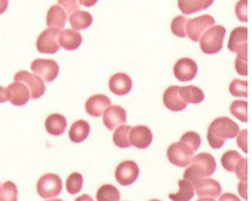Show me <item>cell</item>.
Returning a JSON list of instances; mask_svg holds the SVG:
<instances>
[{
	"instance_id": "obj_1",
	"label": "cell",
	"mask_w": 252,
	"mask_h": 201,
	"mask_svg": "<svg viewBox=\"0 0 252 201\" xmlns=\"http://www.w3.org/2000/svg\"><path fill=\"white\" fill-rule=\"evenodd\" d=\"M240 132V128L232 119L221 117L214 119L208 129V141L213 149L223 147L226 139H233Z\"/></svg>"
},
{
	"instance_id": "obj_2",
	"label": "cell",
	"mask_w": 252,
	"mask_h": 201,
	"mask_svg": "<svg viewBox=\"0 0 252 201\" xmlns=\"http://www.w3.org/2000/svg\"><path fill=\"white\" fill-rule=\"evenodd\" d=\"M217 169L216 159L208 152H202L193 157L190 166L184 171V180H187L194 188L200 180L208 178Z\"/></svg>"
},
{
	"instance_id": "obj_3",
	"label": "cell",
	"mask_w": 252,
	"mask_h": 201,
	"mask_svg": "<svg viewBox=\"0 0 252 201\" xmlns=\"http://www.w3.org/2000/svg\"><path fill=\"white\" fill-rule=\"evenodd\" d=\"M225 28L223 26H212L203 32L200 38V48L204 53L214 54L218 53L223 47V40L225 36Z\"/></svg>"
},
{
	"instance_id": "obj_4",
	"label": "cell",
	"mask_w": 252,
	"mask_h": 201,
	"mask_svg": "<svg viewBox=\"0 0 252 201\" xmlns=\"http://www.w3.org/2000/svg\"><path fill=\"white\" fill-rule=\"evenodd\" d=\"M62 190V179L55 174H46L37 182V192L44 199L54 198L60 195Z\"/></svg>"
},
{
	"instance_id": "obj_5",
	"label": "cell",
	"mask_w": 252,
	"mask_h": 201,
	"mask_svg": "<svg viewBox=\"0 0 252 201\" xmlns=\"http://www.w3.org/2000/svg\"><path fill=\"white\" fill-rule=\"evenodd\" d=\"M14 80L17 82H22L28 88L31 97L32 99H38L45 94L46 86L39 76L35 74H31L26 70L18 71L15 75Z\"/></svg>"
},
{
	"instance_id": "obj_6",
	"label": "cell",
	"mask_w": 252,
	"mask_h": 201,
	"mask_svg": "<svg viewBox=\"0 0 252 201\" xmlns=\"http://www.w3.org/2000/svg\"><path fill=\"white\" fill-rule=\"evenodd\" d=\"M61 35V29L48 28L40 33L36 41L37 50L40 53L53 54L60 50L61 46L58 44V38Z\"/></svg>"
},
{
	"instance_id": "obj_7",
	"label": "cell",
	"mask_w": 252,
	"mask_h": 201,
	"mask_svg": "<svg viewBox=\"0 0 252 201\" xmlns=\"http://www.w3.org/2000/svg\"><path fill=\"white\" fill-rule=\"evenodd\" d=\"M166 153L167 159H169L172 165L180 167V168H184V167H188L191 163L194 152L186 144L179 141L172 144L167 149Z\"/></svg>"
},
{
	"instance_id": "obj_8",
	"label": "cell",
	"mask_w": 252,
	"mask_h": 201,
	"mask_svg": "<svg viewBox=\"0 0 252 201\" xmlns=\"http://www.w3.org/2000/svg\"><path fill=\"white\" fill-rule=\"evenodd\" d=\"M214 25H216V20L210 15H202L193 19H189L187 24V36L192 41L197 43L203 32Z\"/></svg>"
},
{
	"instance_id": "obj_9",
	"label": "cell",
	"mask_w": 252,
	"mask_h": 201,
	"mask_svg": "<svg viewBox=\"0 0 252 201\" xmlns=\"http://www.w3.org/2000/svg\"><path fill=\"white\" fill-rule=\"evenodd\" d=\"M31 68L33 74L47 82L55 80L60 74V66L53 59H36L32 62Z\"/></svg>"
},
{
	"instance_id": "obj_10",
	"label": "cell",
	"mask_w": 252,
	"mask_h": 201,
	"mask_svg": "<svg viewBox=\"0 0 252 201\" xmlns=\"http://www.w3.org/2000/svg\"><path fill=\"white\" fill-rule=\"evenodd\" d=\"M140 175V168L136 162L132 160H126L120 163L115 170V179L121 186H129L134 183Z\"/></svg>"
},
{
	"instance_id": "obj_11",
	"label": "cell",
	"mask_w": 252,
	"mask_h": 201,
	"mask_svg": "<svg viewBox=\"0 0 252 201\" xmlns=\"http://www.w3.org/2000/svg\"><path fill=\"white\" fill-rule=\"evenodd\" d=\"M7 101L17 107H22L26 104L31 99V93L28 88L22 82H12L6 88Z\"/></svg>"
},
{
	"instance_id": "obj_12",
	"label": "cell",
	"mask_w": 252,
	"mask_h": 201,
	"mask_svg": "<svg viewBox=\"0 0 252 201\" xmlns=\"http://www.w3.org/2000/svg\"><path fill=\"white\" fill-rule=\"evenodd\" d=\"M173 74L179 81H191L196 77L197 74L196 62L190 58H182L174 65Z\"/></svg>"
},
{
	"instance_id": "obj_13",
	"label": "cell",
	"mask_w": 252,
	"mask_h": 201,
	"mask_svg": "<svg viewBox=\"0 0 252 201\" xmlns=\"http://www.w3.org/2000/svg\"><path fill=\"white\" fill-rule=\"evenodd\" d=\"M153 141V133L149 127L135 126L129 131V144L137 149L149 148Z\"/></svg>"
},
{
	"instance_id": "obj_14",
	"label": "cell",
	"mask_w": 252,
	"mask_h": 201,
	"mask_svg": "<svg viewBox=\"0 0 252 201\" xmlns=\"http://www.w3.org/2000/svg\"><path fill=\"white\" fill-rule=\"evenodd\" d=\"M126 111L121 106H110L103 112V124L108 130H114L126 123Z\"/></svg>"
},
{
	"instance_id": "obj_15",
	"label": "cell",
	"mask_w": 252,
	"mask_h": 201,
	"mask_svg": "<svg viewBox=\"0 0 252 201\" xmlns=\"http://www.w3.org/2000/svg\"><path fill=\"white\" fill-rule=\"evenodd\" d=\"M132 79L128 75L119 73L113 75L108 81V88L113 94L117 96H125L127 95L132 89Z\"/></svg>"
},
{
	"instance_id": "obj_16",
	"label": "cell",
	"mask_w": 252,
	"mask_h": 201,
	"mask_svg": "<svg viewBox=\"0 0 252 201\" xmlns=\"http://www.w3.org/2000/svg\"><path fill=\"white\" fill-rule=\"evenodd\" d=\"M111 106V99L105 95H94L88 98L85 103V110L90 116L100 117L107 107Z\"/></svg>"
},
{
	"instance_id": "obj_17",
	"label": "cell",
	"mask_w": 252,
	"mask_h": 201,
	"mask_svg": "<svg viewBox=\"0 0 252 201\" xmlns=\"http://www.w3.org/2000/svg\"><path fill=\"white\" fill-rule=\"evenodd\" d=\"M194 191L200 198H203V197L217 198V197H220L222 188L217 180L204 178L202 180H200V181L194 186Z\"/></svg>"
},
{
	"instance_id": "obj_18",
	"label": "cell",
	"mask_w": 252,
	"mask_h": 201,
	"mask_svg": "<svg viewBox=\"0 0 252 201\" xmlns=\"http://www.w3.org/2000/svg\"><path fill=\"white\" fill-rule=\"evenodd\" d=\"M179 86H171L167 88L163 95V102L164 106L171 111H182L187 108L188 103H186L180 97Z\"/></svg>"
},
{
	"instance_id": "obj_19",
	"label": "cell",
	"mask_w": 252,
	"mask_h": 201,
	"mask_svg": "<svg viewBox=\"0 0 252 201\" xmlns=\"http://www.w3.org/2000/svg\"><path fill=\"white\" fill-rule=\"evenodd\" d=\"M248 43V30L246 27L234 28L230 33L228 43V49L231 52H238L240 50L247 49Z\"/></svg>"
},
{
	"instance_id": "obj_20",
	"label": "cell",
	"mask_w": 252,
	"mask_h": 201,
	"mask_svg": "<svg viewBox=\"0 0 252 201\" xmlns=\"http://www.w3.org/2000/svg\"><path fill=\"white\" fill-rule=\"evenodd\" d=\"M83 37L81 33L74 29H65L61 31L58 44L65 50H75L82 45Z\"/></svg>"
},
{
	"instance_id": "obj_21",
	"label": "cell",
	"mask_w": 252,
	"mask_h": 201,
	"mask_svg": "<svg viewBox=\"0 0 252 201\" xmlns=\"http://www.w3.org/2000/svg\"><path fill=\"white\" fill-rule=\"evenodd\" d=\"M67 127L66 118L60 114L48 116L45 121V128L50 136H62Z\"/></svg>"
},
{
	"instance_id": "obj_22",
	"label": "cell",
	"mask_w": 252,
	"mask_h": 201,
	"mask_svg": "<svg viewBox=\"0 0 252 201\" xmlns=\"http://www.w3.org/2000/svg\"><path fill=\"white\" fill-rule=\"evenodd\" d=\"M67 15L61 6L54 5L48 9L47 16H46V24L48 28L63 29L66 25Z\"/></svg>"
},
{
	"instance_id": "obj_23",
	"label": "cell",
	"mask_w": 252,
	"mask_h": 201,
	"mask_svg": "<svg viewBox=\"0 0 252 201\" xmlns=\"http://www.w3.org/2000/svg\"><path fill=\"white\" fill-rule=\"evenodd\" d=\"M213 1L214 0H179L178 6L183 15H191L208 9Z\"/></svg>"
},
{
	"instance_id": "obj_24",
	"label": "cell",
	"mask_w": 252,
	"mask_h": 201,
	"mask_svg": "<svg viewBox=\"0 0 252 201\" xmlns=\"http://www.w3.org/2000/svg\"><path fill=\"white\" fill-rule=\"evenodd\" d=\"M91 127L90 124L85 120H77L71 125L69 129L68 136L69 139L75 142V144H79V142H83L86 140V138L90 135Z\"/></svg>"
},
{
	"instance_id": "obj_25",
	"label": "cell",
	"mask_w": 252,
	"mask_h": 201,
	"mask_svg": "<svg viewBox=\"0 0 252 201\" xmlns=\"http://www.w3.org/2000/svg\"><path fill=\"white\" fill-rule=\"evenodd\" d=\"M179 94L186 103H200L204 100V93L196 86L180 87Z\"/></svg>"
},
{
	"instance_id": "obj_26",
	"label": "cell",
	"mask_w": 252,
	"mask_h": 201,
	"mask_svg": "<svg viewBox=\"0 0 252 201\" xmlns=\"http://www.w3.org/2000/svg\"><path fill=\"white\" fill-rule=\"evenodd\" d=\"M69 23L74 30H84V29H87L93 24V17L90 12L77 10L70 15Z\"/></svg>"
},
{
	"instance_id": "obj_27",
	"label": "cell",
	"mask_w": 252,
	"mask_h": 201,
	"mask_svg": "<svg viewBox=\"0 0 252 201\" xmlns=\"http://www.w3.org/2000/svg\"><path fill=\"white\" fill-rule=\"evenodd\" d=\"M194 196V188L187 180H180L179 191L176 194H170L169 198L172 201H190Z\"/></svg>"
},
{
	"instance_id": "obj_28",
	"label": "cell",
	"mask_w": 252,
	"mask_h": 201,
	"mask_svg": "<svg viewBox=\"0 0 252 201\" xmlns=\"http://www.w3.org/2000/svg\"><path fill=\"white\" fill-rule=\"evenodd\" d=\"M131 126L122 125L117 127L116 130L113 133V141L119 148H128L131 147L129 144V131H131Z\"/></svg>"
},
{
	"instance_id": "obj_29",
	"label": "cell",
	"mask_w": 252,
	"mask_h": 201,
	"mask_svg": "<svg viewBox=\"0 0 252 201\" xmlns=\"http://www.w3.org/2000/svg\"><path fill=\"white\" fill-rule=\"evenodd\" d=\"M120 191L113 185H104L97 190V201H120Z\"/></svg>"
},
{
	"instance_id": "obj_30",
	"label": "cell",
	"mask_w": 252,
	"mask_h": 201,
	"mask_svg": "<svg viewBox=\"0 0 252 201\" xmlns=\"http://www.w3.org/2000/svg\"><path fill=\"white\" fill-rule=\"evenodd\" d=\"M242 159V156L240 153H238L236 150H229L223 153V156L221 158V163L223 166V168L229 171V173H232L236 168L237 163Z\"/></svg>"
},
{
	"instance_id": "obj_31",
	"label": "cell",
	"mask_w": 252,
	"mask_h": 201,
	"mask_svg": "<svg viewBox=\"0 0 252 201\" xmlns=\"http://www.w3.org/2000/svg\"><path fill=\"white\" fill-rule=\"evenodd\" d=\"M18 200V189L12 181H6L0 186V201H17Z\"/></svg>"
},
{
	"instance_id": "obj_32",
	"label": "cell",
	"mask_w": 252,
	"mask_h": 201,
	"mask_svg": "<svg viewBox=\"0 0 252 201\" xmlns=\"http://www.w3.org/2000/svg\"><path fill=\"white\" fill-rule=\"evenodd\" d=\"M83 176L79 173H73L66 180V190L69 195H77L83 188Z\"/></svg>"
},
{
	"instance_id": "obj_33",
	"label": "cell",
	"mask_w": 252,
	"mask_h": 201,
	"mask_svg": "<svg viewBox=\"0 0 252 201\" xmlns=\"http://www.w3.org/2000/svg\"><path fill=\"white\" fill-rule=\"evenodd\" d=\"M188 18L186 16H178L172 20L171 30L176 37L180 38H186L187 37V24Z\"/></svg>"
},
{
	"instance_id": "obj_34",
	"label": "cell",
	"mask_w": 252,
	"mask_h": 201,
	"mask_svg": "<svg viewBox=\"0 0 252 201\" xmlns=\"http://www.w3.org/2000/svg\"><path fill=\"white\" fill-rule=\"evenodd\" d=\"M247 109H248V103L247 101H243V100H236L231 103L230 106V111L234 117L242 121V123H247L248 121V114H247Z\"/></svg>"
},
{
	"instance_id": "obj_35",
	"label": "cell",
	"mask_w": 252,
	"mask_h": 201,
	"mask_svg": "<svg viewBox=\"0 0 252 201\" xmlns=\"http://www.w3.org/2000/svg\"><path fill=\"white\" fill-rule=\"evenodd\" d=\"M229 91L234 97L246 98L248 96V82L240 79H233L229 86Z\"/></svg>"
},
{
	"instance_id": "obj_36",
	"label": "cell",
	"mask_w": 252,
	"mask_h": 201,
	"mask_svg": "<svg viewBox=\"0 0 252 201\" xmlns=\"http://www.w3.org/2000/svg\"><path fill=\"white\" fill-rule=\"evenodd\" d=\"M180 141L183 142V144H186L188 147H190L192 149L193 152H195L197 151V149L200 148L201 137L199 133L195 131H188L181 137Z\"/></svg>"
},
{
	"instance_id": "obj_37",
	"label": "cell",
	"mask_w": 252,
	"mask_h": 201,
	"mask_svg": "<svg viewBox=\"0 0 252 201\" xmlns=\"http://www.w3.org/2000/svg\"><path fill=\"white\" fill-rule=\"evenodd\" d=\"M247 53L248 50H240L237 52L236 59V70L241 76H247L248 75V67H247Z\"/></svg>"
},
{
	"instance_id": "obj_38",
	"label": "cell",
	"mask_w": 252,
	"mask_h": 201,
	"mask_svg": "<svg viewBox=\"0 0 252 201\" xmlns=\"http://www.w3.org/2000/svg\"><path fill=\"white\" fill-rule=\"evenodd\" d=\"M58 6L64 9L66 15L68 14L70 16L73 12L79 10L81 3H79V0H58Z\"/></svg>"
},
{
	"instance_id": "obj_39",
	"label": "cell",
	"mask_w": 252,
	"mask_h": 201,
	"mask_svg": "<svg viewBox=\"0 0 252 201\" xmlns=\"http://www.w3.org/2000/svg\"><path fill=\"white\" fill-rule=\"evenodd\" d=\"M236 16L240 22L248 20V0H240L236 5Z\"/></svg>"
},
{
	"instance_id": "obj_40",
	"label": "cell",
	"mask_w": 252,
	"mask_h": 201,
	"mask_svg": "<svg viewBox=\"0 0 252 201\" xmlns=\"http://www.w3.org/2000/svg\"><path fill=\"white\" fill-rule=\"evenodd\" d=\"M234 173H236L237 177L240 179V181H247V158H242L237 163Z\"/></svg>"
},
{
	"instance_id": "obj_41",
	"label": "cell",
	"mask_w": 252,
	"mask_h": 201,
	"mask_svg": "<svg viewBox=\"0 0 252 201\" xmlns=\"http://www.w3.org/2000/svg\"><path fill=\"white\" fill-rule=\"evenodd\" d=\"M247 136H248V131L247 130H242L238 133V139H237V145L241 148V150L245 153L248 152V148H247Z\"/></svg>"
},
{
	"instance_id": "obj_42",
	"label": "cell",
	"mask_w": 252,
	"mask_h": 201,
	"mask_svg": "<svg viewBox=\"0 0 252 201\" xmlns=\"http://www.w3.org/2000/svg\"><path fill=\"white\" fill-rule=\"evenodd\" d=\"M219 201H241V200L239 199L236 195L229 194V192H226V194H223L220 197Z\"/></svg>"
},
{
	"instance_id": "obj_43",
	"label": "cell",
	"mask_w": 252,
	"mask_h": 201,
	"mask_svg": "<svg viewBox=\"0 0 252 201\" xmlns=\"http://www.w3.org/2000/svg\"><path fill=\"white\" fill-rule=\"evenodd\" d=\"M238 190L240 192V196L243 199H248V195H247V181H240L238 186Z\"/></svg>"
},
{
	"instance_id": "obj_44",
	"label": "cell",
	"mask_w": 252,
	"mask_h": 201,
	"mask_svg": "<svg viewBox=\"0 0 252 201\" xmlns=\"http://www.w3.org/2000/svg\"><path fill=\"white\" fill-rule=\"evenodd\" d=\"M97 1L98 0H79V3L85 7H93L95 3H97Z\"/></svg>"
},
{
	"instance_id": "obj_45",
	"label": "cell",
	"mask_w": 252,
	"mask_h": 201,
	"mask_svg": "<svg viewBox=\"0 0 252 201\" xmlns=\"http://www.w3.org/2000/svg\"><path fill=\"white\" fill-rule=\"evenodd\" d=\"M7 101V97H6V89L3 87L0 86V103H3Z\"/></svg>"
},
{
	"instance_id": "obj_46",
	"label": "cell",
	"mask_w": 252,
	"mask_h": 201,
	"mask_svg": "<svg viewBox=\"0 0 252 201\" xmlns=\"http://www.w3.org/2000/svg\"><path fill=\"white\" fill-rule=\"evenodd\" d=\"M8 8V0H0V15L7 10Z\"/></svg>"
},
{
	"instance_id": "obj_47",
	"label": "cell",
	"mask_w": 252,
	"mask_h": 201,
	"mask_svg": "<svg viewBox=\"0 0 252 201\" xmlns=\"http://www.w3.org/2000/svg\"><path fill=\"white\" fill-rule=\"evenodd\" d=\"M75 201H94V199L92 198L90 195H83V196H79L78 198L75 199Z\"/></svg>"
},
{
	"instance_id": "obj_48",
	"label": "cell",
	"mask_w": 252,
	"mask_h": 201,
	"mask_svg": "<svg viewBox=\"0 0 252 201\" xmlns=\"http://www.w3.org/2000/svg\"><path fill=\"white\" fill-rule=\"evenodd\" d=\"M196 201H216L214 200V198H209V197H203V198H200L199 200Z\"/></svg>"
},
{
	"instance_id": "obj_49",
	"label": "cell",
	"mask_w": 252,
	"mask_h": 201,
	"mask_svg": "<svg viewBox=\"0 0 252 201\" xmlns=\"http://www.w3.org/2000/svg\"><path fill=\"white\" fill-rule=\"evenodd\" d=\"M47 201H64V200H62V199H49Z\"/></svg>"
},
{
	"instance_id": "obj_50",
	"label": "cell",
	"mask_w": 252,
	"mask_h": 201,
	"mask_svg": "<svg viewBox=\"0 0 252 201\" xmlns=\"http://www.w3.org/2000/svg\"><path fill=\"white\" fill-rule=\"evenodd\" d=\"M150 201H161V200H158V199H153V200H150Z\"/></svg>"
}]
</instances>
